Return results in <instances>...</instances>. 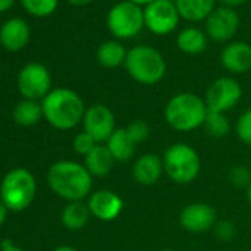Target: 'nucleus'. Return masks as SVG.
Here are the masks:
<instances>
[{
    "label": "nucleus",
    "mask_w": 251,
    "mask_h": 251,
    "mask_svg": "<svg viewBox=\"0 0 251 251\" xmlns=\"http://www.w3.org/2000/svg\"><path fill=\"white\" fill-rule=\"evenodd\" d=\"M49 188L61 198L74 202L83 201L92 194L93 177L84 164L62 160L53 163L48 170Z\"/></svg>",
    "instance_id": "f257e3e1"
},
{
    "label": "nucleus",
    "mask_w": 251,
    "mask_h": 251,
    "mask_svg": "<svg viewBox=\"0 0 251 251\" xmlns=\"http://www.w3.org/2000/svg\"><path fill=\"white\" fill-rule=\"evenodd\" d=\"M43 117L58 130H71L83 121L86 106L81 96L67 87L50 90L42 102Z\"/></svg>",
    "instance_id": "f03ea898"
},
{
    "label": "nucleus",
    "mask_w": 251,
    "mask_h": 251,
    "mask_svg": "<svg viewBox=\"0 0 251 251\" xmlns=\"http://www.w3.org/2000/svg\"><path fill=\"white\" fill-rule=\"evenodd\" d=\"M208 108L205 100L191 92L175 95L164 108V118L172 129L177 132H194L204 126Z\"/></svg>",
    "instance_id": "7ed1b4c3"
},
{
    "label": "nucleus",
    "mask_w": 251,
    "mask_h": 251,
    "mask_svg": "<svg viewBox=\"0 0 251 251\" xmlns=\"http://www.w3.org/2000/svg\"><path fill=\"white\" fill-rule=\"evenodd\" d=\"M124 68L136 83L144 86L160 83L167 73V64L161 52L147 45L135 46L127 52Z\"/></svg>",
    "instance_id": "20e7f679"
},
{
    "label": "nucleus",
    "mask_w": 251,
    "mask_h": 251,
    "mask_svg": "<svg viewBox=\"0 0 251 251\" xmlns=\"http://www.w3.org/2000/svg\"><path fill=\"white\" fill-rule=\"evenodd\" d=\"M163 164L169 179L179 185L194 182L201 173V158L198 152L183 142L173 144L164 151Z\"/></svg>",
    "instance_id": "39448f33"
},
{
    "label": "nucleus",
    "mask_w": 251,
    "mask_h": 251,
    "mask_svg": "<svg viewBox=\"0 0 251 251\" xmlns=\"http://www.w3.org/2000/svg\"><path fill=\"white\" fill-rule=\"evenodd\" d=\"M37 183L31 172L18 167L6 173L0 185V201L11 211H23L31 205Z\"/></svg>",
    "instance_id": "423d86ee"
},
{
    "label": "nucleus",
    "mask_w": 251,
    "mask_h": 251,
    "mask_svg": "<svg viewBox=\"0 0 251 251\" xmlns=\"http://www.w3.org/2000/svg\"><path fill=\"white\" fill-rule=\"evenodd\" d=\"M106 27L115 40H129L136 37L145 27L144 8L129 0L115 3L106 15Z\"/></svg>",
    "instance_id": "0eeeda50"
},
{
    "label": "nucleus",
    "mask_w": 251,
    "mask_h": 251,
    "mask_svg": "<svg viewBox=\"0 0 251 251\" xmlns=\"http://www.w3.org/2000/svg\"><path fill=\"white\" fill-rule=\"evenodd\" d=\"M145 28L155 36H167L173 33L177 25L180 15L175 5V0H154L152 3L144 8Z\"/></svg>",
    "instance_id": "6e6552de"
},
{
    "label": "nucleus",
    "mask_w": 251,
    "mask_h": 251,
    "mask_svg": "<svg viewBox=\"0 0 251 251\" xmlns=\"http://www.w3.org/2000/svg\"><path fill=\"white\" fill-rule=\"evenodd\" d=\"M52 77L49 70L40 62L27 64L18 74V90L24 99H45L50 92Z\"/></svg>",
    "instance_id": "1a4fd4ad"
},
{
    "label": "nucleus",
    "mask_w": 251,
    "mask_h": 251,
    "mask_svg": "<svg viewBox=\"0 0 251 251\" xmlns=\"http://www.w3.org/2000/svg\"><path fill=\"white\" fill-rule=\"evenodd\" d=\"M242 98L241 84L232 77H220L214 80L205 93V105L210 111L226 114L238 105Z\"/></svg>",
    "instance_id": "9d476101"
},
{
    "label": "nucleus",
    "mask_w": 251,
    "mask_h": 251,
    "mask_svg": "<svg viewBox=\"0 0 251 251\" xmlns=\"http://www.w3.org/2000/svg\"><path fill=\"white\" fill-rule=\"evenodd\" d=\"M81 123L83 132L89 133L96 141V144H106V141L117 129L114 112L103 103H95L86 108Z\"/></svg>",
    "instance_id": "9b49d317"
},
{
    "label": "nucleus",
    "mask_w": 251,
    "mask_h": 251,
    "mask_svg": "<svg viewBox=\"0 0 251 251\" xmlns=\"http://www.w3.org/2000/svg\"><path fill=\"white\" fill-rule=\"evenodd\" d=\"M239 28V15L233 8H214L205 20V34L210 40L223 43L230 40Z\"/></svg>",
    "instance_id": "f8f14e48"
},
{
    "label": "nucleus",
    "mask_w": 251,
    "mask_h": 251,
    "mask_svg": "<svg viewBox=\"0 0 251 251\" xmlns=\"http://www.w3.org/2000/svg\"><path fill=\"white\" fill-rule=\"evenodd\" d=\"M180 226L191 233H202L217 223L216 210L205 202H191L179 214Z\"/></svg>",
    "instance_id": "ddd939ff"
},
{
    "label": "nucleus",
    "mask_w": 251,
    "mask_h": 251,
    "mask_svg": "<svg viewBox=\"0 0 251 251\" xmlns=\"http://www.w3.org/2000/svg\"><path fill=\"white\" fill-rule=\"evenodd\" d=\"M87 207L90 214L102 222H112L120 217L124 208L123 198L109 189H98L89 195Z\"/></svg>",
    "instance_id": "4468645a"
},
{
    "label": "nucleus",
    "mask_w": 251,
    "mask_h": 251,
    "mask_svg": "<svg viewBox=\"0 0 251 251\" xmlns=\"http://www.w3.org/2000/svg\"><path fill=\"white\" fill-rule=\"evenodd\" d=\"M31 37V28L21 18H11L0 27V45L9 52L23 50Z\"/></svg>",
    "instance_id": "2eb2a0df"
},
{
    "label": "nucleus",
    "mask_w": 251,
    "mask_h": 251,
    "mask_svg": "<svg viewBox=\"0 0 251 251\" xmlns=\"http://www.w3.org/2000/svg\"><path fill=\"white\" fill-rule=\"evenodd\" d=\"M222 67L232 74H244L251 70V46L245 42H232L220 52Z\"/></svg>",
    "instance_id": "dca6fc26"
},
{
    "label": "nucleus",
    "mask_w": 251,
    "mask_h": 251,
    "mask_svg": "<svg viewBox=\"0 0 251 251\" xmlns=\"http://www.w3.org/2000/svg\"><path fill=\"white\" fill-rule=\"evenodd\" d=\"M164 173L163 157L157 154L147 152L138 157L132 167V176L136 183L142 186H152L155 185Z\"/></svg>",
    "instance_id": "f3484780"
},
{
    "label": "nucleus",
    "mask_w": 251,
    "mask_h": 251,
    "mask_svg": "<svg viewBox=\"0 0 251 251\" xmlns=\"http://www.w3.org/2000/svg\"><path fill=\"white\" fill-rule=\"evenodd\" d=\"M115 164L114 157L111 155L106 145L98 144L86 157H84V167L92 175V177H103L111 173Z\"/></svg>",
    "instance_id": "a211bd4d"
},
{
    "label": "nucleus",
    "mask_w": 251,
    "mask_h": 251,
    "mask_svg": "<svg viewBox=\"0 0 251 251\" xmlns=\"http://www.w3.org/2000/svg\"><path fill=\"white\" fill-rule=\"evenodd\" d=\"M180 20L188 23L205 21L214 11V0H175Z\"/></svg>",
    "instance_id": "6ab92c4d"
},
{
    "label": "nucleus",
    "mask_w": 251,
    "mask_h": 251,
    "mask_svg": "<svg viewBox=\"0 0 251 251\" xmlns=\"http://www.w3.org/2000/svg\"><path fill=\"white\" fill-rule=\"evenodd\" d=\"M127 52L126 48L120 43V40H106L99 45L96 49V59L99 65L108 70L118 68L124 65L126 58H127Z\"/></svg>",
    "instance_id": "aec40b11"
},
{
    "label": "nucleus",
    "mask_w": 251,
    "mask_h": 251,
    "mask_svg": "<svg viewBox=\"0 0 251 251\" xmlns=\"http://www.w3.org/2000/svg\"><path fill=\"white\" fill-rule=\"evenodd\" d=\"M176 43L180 52L186 55H200L207 49L208 37L205 31L197 27H186L177 34Z\"/></svg>",
    "instance_id": "412c9836"
},
{
    "label": "nucleus",
    "mask_w": 251,
    "mask_h": 251,
    "mask_svg": "<svg viewBox=\"0 0 251 251\" xmlns=\"http://www.w3.org/2000/svg\"><path fill=\"white\" fill-rule=\"evenodd\" d=\"M105 145L109 150L111 155L114 157L115 163H126V161H129L133 157L135 148H136V145L129 138V135H127V132H126L124 127L115 129V132L111 135V138L106 141Z\"/></svg>",
    "instance_id": "4be33fe9"
},
{
    "label": "nucleus",
    "mask_w": 251,
    "mask_h": 251,
    "mask_svg": "<svg viewBox=\"0 0 251 251\" xmlns=\"http://www.w3.org/2000/svg\"><path fill=\"white\" fill-rule=\"evenodd\" d=\"M90 216L92 214L87 204H84L83 201H74V202H68L64 207L61 213V220L67 229L80 230L87 225Z\"/></svg>",
    "instance_id": "5701e85b"
},
{
    "label": "nucleus",
    "mask_w": 251,
    "mask_h": 251,
    "mask_svg": "<svg viewBox=\"0 0 251 251\" xmlns=\"http://www.w3.org/2000/svg\"><path fill=\"white\" fill-rule=\"evenodd\" d=\"M12 117H14L17 124L25 126V127H28V126H34L43 117L42 103H39L37 100L24 99V100H21V102H18L15 105Z\"/></svg>",
    "instance_id": "b1692460"
},
{
    "label": "nucleus",
    "mask_w": 251,
    "mask_h": 251,
    "mask_svg": "<svg viewBox=\"0 0 251 251\" xmlns=\"http://www.w3.org/2000/svg\"><path fill=\"white\" fill-rule=\"evenodd\" d=\"M204 129L213 138H223L230 132V123L226 114L208 109L204 121Z\"/></svg>",
    "instance_id": "393cba45"
},
{
    "label": "nucleus",
    "mask_w": 251,
    "mask_h": 251,
    "mask_svg": "<svg viewBox=\"0 0 251 251\" xmlns=\"http://www.w3.org/2000/svg\"><path fill=\"white\" fill-rule=\"evenodd\" d=\"M21 3L30 15L45 18L56 11L59 0H21Z\"/></svg>",
    "instance_id": "a878e982"
},
{
    "label": "nucleus",
    "mask_w": 251,
    "mask_h": 251,
    "mask_svg": "<svg viewBox=\"0 0 251 251\" xmlns=\"http://www.w3.org/2000/svg\"><path fill=\"white\" fill-rule=\"evenodd\" d=\"M124 129H126V132H127L129 138L133 141L135 145H139V144L145 142L151 135L150 126L144 120H135V121L129 123L127 127H124Z\"/></svg>",
    "instance_id": "bb28decb"
},
{
    "label": "nucleus",
    "mask_w": 251,
    "mask_h": 251,
    "mask_svg": "<svg viewBox=\"0 0 251 251\" xmlns=\"http://www.w3.org/2000/svg\"><path fill=\"white\" fill-rule=\"evenodd\" d=\"M235 133L242 144L251 145V108L244 111L236 120Z\"/></svg>",
    "instance_id": "cd10ccee"
},
{
    "label": "nucleus",
    "mask_w": 251,
    "mask_h": 251,
    "mask_svg": "<svg viewBox=\"0 0 251 251\" xmlns=\"http://www.w3.org/2000/svg\"><path fill=\"white\" fill-rule=\"evenodd\" d=\"M229 180L236 188H248L251 183V172L245 166H233L229 170Z\"/></svg>",
    "instance_id": "c85d7f7f"
},
{
    "label": "nucleus",
    "mask_w": 251,
    "mask_h": 251,
    "mask_svg": "<svg viewBox=\"0 0 251 251\" xmlns=\"http://www.w3.org/2000/svg\"><path fill=\"white\" fill-rule=\"evenodd\" d=\"M96 141L86 132H80L78 135H75L74 141H73V150L75 154L86 157L95 147H96Z\"/></svg>",
    "instance_id": "c756f323"
},
{
    "label": "nucleus",
    "mask_w": 251,
    "mask_h": 251,
    "mask_svg": "<svg viewBox=\"0 0 251 251\" xmlns=\"http://www.w3.org/2000/svg\"><path fill=\"white\" fill-rule=\"evenodd\" d=\"M214 235L217 236V239L223 241V242H229L233 239V236L236 235V227H235V223L233 222H229V220H222V222H217L214 225Z\"/></svg>",
    "instance_id": "7c9ffc66"
},
{
    "label": "nucleus",
    "mask_w": 251,
    "mask_h": 251,
    "mask_svg": "<svg viewBox=\"0 0 251 251\" xmlns=\"http://www.w3.org/2000/svg\"><path fill=\"white\" fill-rule=\"evenodd\" d=\"M0 251H24V250L17 247V245H14L12 241H3L2 242V250H0Z\"/></svg>",
    "instance_id": "2f4dec72"
},
{
    "label": "nucleus",
    "mask_w": 251,
    "mask_h": 251,
    "mask_svg": "<svg viewBox=\"0 0 251 251\" xmlns=\"http://www.w3.org/2000/svg\"><path fill=\"white\" fill-rule=\"evenodd\" d=\"M223 6H227V8H236V6H241L244 5L247 0H220Z\"/></svg>",
    "instance_id": "473e14b6"
},
{
    "label": "nucleus",
    "mask_w": 251,
    "mask_h": 251,
    "mask_svg": "<svg viewBox=\"0 0 251 251\" xmlns=\"http://www.w3.org/2000/svg\"><path fill=\"white\" fill-rule=\"evenodd\" d=\"M14 2H15V0H0V14L9 11L12 8Z\"/></svg>",
    "instance_id": "72a5a7b5"
},
{
    "label": "nucleus",
    "mask_w": 251,
    "mask_h": 251,
    "mask_svg": "<svg viewBox=\"0 0 251 251\" xmlns=\"http://www.w3.org/2000/svg\"><path fill=\"white\" fill-rule=\"evenodd\" d=\"M6 216H8V208H6V205L2 201H0V226L5 223Z\"/></svg>",
    "instance_id": "f704fd0d"
},
{
    "label": "nucleus",
    "mask_w": 251,
    "mask_h": 251,
    "mask_svg": "<svg viewBox=\"0 0 251 251\" xmlns=\"http://www.w3.org/2000/svg\"><path fill=\"white\" fill-rule=\"evenodd\" d=\"M67 2L74 5V6H86V5L95 2V0H67Z\"/></svg>",
    "instance_id": "c9c22d12"
},
{
    "label": "nucleus",
    "mask_w": 251,
    "mask_h": 251,
    "mask_svg": "<svg viewBox=\"0 0 251 251\" xmlns=\"http://www.w3.org/2000/svg\"><path fill=\"white\" fill-rule=\"evenodd\" d=\"M129 2H132V3H135V5H138V6L145 8V6H148L150 3H152L154 0H129Z\"/></svg>",
    "instance_id": "e433bc0d"
},
{
    "label": "nucleus",
    "mask_w": 251,
    "mask_h": 251,
    "mask_svg": "<svg viewBox=\"0 0 251 251\" xmlns=\"http://www.w3.org/2000/svg\"><path fill=\"white\" fill-rule=\"evenodd\" d=\"M53 251H77V250L70 245H61V247H56Z\"/></svg>",
    "instance_id": "4c0bfd02"
},
{
    "label": "nucleus",
    "mask_w": 251,
    "mask_h": 251,
    "mask_svg": "<svg viewBox=\"0 0 251 251\" xmlns=\"http://www.w3.org/2000/svg\"><path fill=\"white\" fill-rule=\"evenodd\" d=\"M247 200H248V202L251 204V183H250V186L247 188Z\"/></svg>",
    "instance_id": "58836bf2"
},
{
    "label": "nucleus",
    "mask_w": 251,
    "mask_h": 251,
    "mask_svg": "<svg viewBox=\"0 0 251 251\" xmlns=\"http://www.w3.org/2000/svg\"><path fill=\"white\" fill-rule=\"evenodd\" d=\"M160 251H175V250H170V248H163V250H160Z\"/></svg>",
    "instance_id": "ea45409f"
}]
</instances>
